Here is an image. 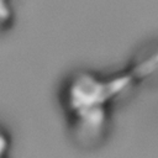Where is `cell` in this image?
<instances>
[{"label":"cell","instance_id":"obj_1","mask_svg":"<svg viewBox=\"0 0 158 158\" xmlns=\"http://www.w3.org/2000/svg\"><path fill=\"white\" fill-rule=\"evenodd\" d=\"M156 72L158 47L115 74L78 70L69 75L60 89L59 101L72 135L81 143L101 138L112 104L136 83Z\"/></svg>","mask_w":158,"mask_h":158},{"label":"cell","instance_id":"obj_2","mask_svg":"<svg viewBox=\"0 0 158 158\" xmlns=\"http://www.w3.org/2000/svg\"><path fill=\"white\" fill-rule=\"evenodd\" d=\"M14 19V0H0V32L11 27Z\"/></svg>","mask_w":158,"mask_h":158},{"label":"cell","instance_id":"obj_3","mask_svg":"<svg viewBox=\"0 0 158 158\" xmlns=\"http://www.w3.org/2000/svg\"><path fill=\"white\" fill-rule=\"evenodd\" d=\"M12 142H11V136L7 132L6 128L0 126V158L6 157L11 149Z\"/></svg>","mask_w":158,"mask_h":158}]
</instances>
